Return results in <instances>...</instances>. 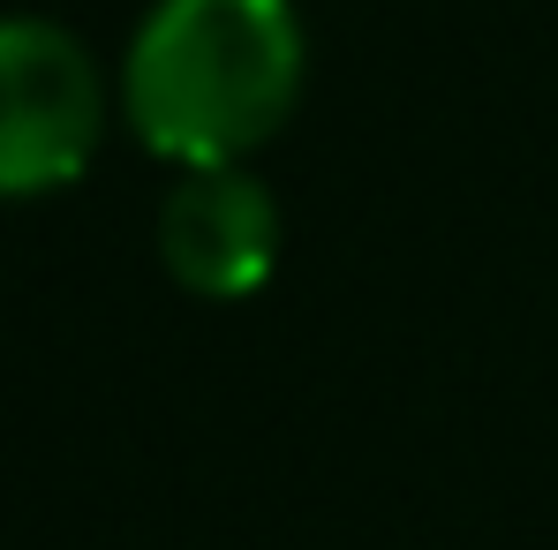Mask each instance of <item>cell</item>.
Listing matches in <instances>:
<instances>
[{
    "instance_id": "obj_1",
    "label": "cell",
    "mask_w": 558,
    "mask_h": 550,
    "mask_svg": "<svg viewBox=\"0 0 558 550\" xmlns=\"http://www.w3.org/2000/svg\"><path fill=\"white\" fill-rule=\"evenodd\" d=\"M302 98V23L287 0H151L129 38V129L174 167H234Z\"/></svg>"
},
{
    "instance_id": "obj_2",
    "label": "cell",
    "mask_w": 558,
    "mask_h": 550,
    "mask_svg": "<svg viewBox=\"0 0 558 550\" xmlns=\"http://www.w3.org/2000/svg\"><path fill=\"white\" fill-rule=\"evenodd\" d=\"M106 136L98 61L46 15H0V196H46Z\"/></svg>"
},
{
    "instance_id": "obj_3",
    "label": "cell",
    "mask_w": 558,
    "mask_h": 550,
    "mask_svg": "<svg viewBox=\"0 0 558 550\" xmlns=\"http://www.w3.org/2000/svg\"><path fill=\"white\" fill-rule=\"evenodd\" d=\"M159 257L204 302L257 294L279 265V204L257 174L234 167H189L182 188L159 211Z\"/></svg>"
}]
</instances>
